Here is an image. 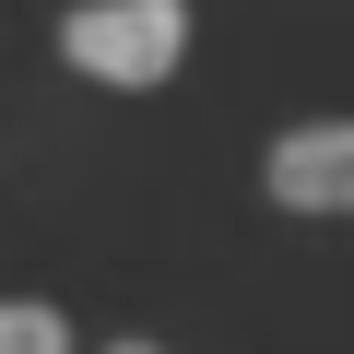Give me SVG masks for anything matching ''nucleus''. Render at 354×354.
Here are the masks:
<instances>
[{
    "instance_id": "nucleus-3",
    "label": "nucleus",
    "mask_w": 354,
    "mask_h": 354,
    "mask_svg": "<svg viewBox=\"0 0 354 354\" xmlns=\"http://www.w3.org/2000/svg\"><path fill=\"white\" fill-rule=\"evenodd\" d=\"M0 354H71V319L36 295H0Z\"/></svg>"
},
{
    "instance_id": "nucleus-1",
    "label": "nucleus",
    "mask_w": 354,
    "mask_h": 354,
    "mask_svg": "<svg viewBox=\"0 0 354 354\" xmlns=\"http://www.w3.org/2000/svg\"><path fill=\"white\" fill-rule=\"evenodd\" d=\"M59 59L95 83H165L189 59V0H83L59 12Z\"/></svg>"
},
{
    "instance_id": "nucleus-2",
    "label": "nucleus",
    "mask_w": 354,
    "mask_h": 354,
    "mask_svg": "<svg viewBox=\"0 0 354 354\" xmlns=\"http://www.w3.org/2000/svg\"><path fill=\"white\" fill-rule=\"evenodd\" d=\"M272 201L283 213H354V118H307L272 142Z\"/></svg>"
},
{
    "instance_id": "nucleus-4",
    "label": "nucleus",
    "mask_w": 354,
    "mask_h": 354,
    "mask_svg": "<svg viewBox=\"0 0 354 354\" xmlns=\"http://www.w3.org/2000/svg\"><path fill=\"white\" fill-rule=\"evenodd\" d=\"M106 354H165V342H106Z\"/></svg>"
}]
</instances>
